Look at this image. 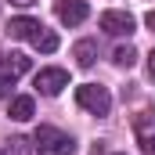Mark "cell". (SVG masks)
I'll use <instances>...</instances> for the list:
<instances>
[{
  "label": "cell",
  "mask_w": 155,
  "mask_h": 155,
  "mask_svg": "<svg viewBox=\"0 0 155 155\" xmlns=\"http://www.w3.org/2000/svg\"><path fill=\"white\" fill-rule=\"evenodd\" d=\"M36 112V105H33V97L29 94H18V97H11V108H7V116L15 119V123H25V119H33Z\"/></svg>",
  "instance_id": "obj_8"
},
{
  "label": "cell",
  "mask_w": 155,
  "mask_h": 155,
  "mask_svg": "<svg viewBox=\"0 0 155 155\" xmlns=\"http://www.w3.org/2000/svg\"><path fill=\"white\" fill-rule=\"evenodd\" d=\"M97 25H101L108 36H130V33H134V15H126V11H105V15L97 18Z\"/></svg>",
  "instance_id": "obj_5"
},
{
  "label": "cell",
  "mask_w": 155,
  "mask_h": 155,
  "mask_svg": "<svg viewBox=\"0 0 155 155\" xmlns=\"http://www.w3.org/2000/svg\"><path fill=\"white\" fill-rule=\"evenodd\" d=\"M4 72L11 79L22 76V72H29V58H25V54H7V58H4Z\"/></svg>",
  "instance_id": "obj_11"
},
{
  "label": "cell",
  "mask_w": 155,
  "mask_h": 155,
  "mask_svg": "<svg viewBox=\"0 0 155 155\" xmlns=\"http://www.w3.org/2000/svg\"><path fill=\"white\" fill-rule=\"evenodd\" d=\"M36 33H40L36 18H25V15H22V18H11V22H7V36L11 40H33Z\"/></svg>",
  "instance_id": "obj_7"
},
{
  "label": "cell",
  "mask_w": 155,
  "mask_h": 155,
  "mask_svg": "<svg viewBox=\"0 0 155 155\" xmlns=\"http://www.w3.org/2000/svg\"><path fill=\"white\" fill-rule=\"evenodd\" d=\"M54 15H58L61 25H79V22H87L90 7H87V0H58L54 4Z\"/></svg>",
  "instance_id": "obj_6"
},
{
  "label": "cell",
  "mask_w": 155,
  "mask_h": 155,
  "mask_svg": "<svg viewBox=\"0 0 155 155\" xmlns=\"http://www.w3.org/2000/svg\"><path fill=\"white\" fill-rule=\"evenodd\" d=\"M11 87H15V79L7 76V72H0V97H7V94H11Z\"/></svg>",
  "instance_id": "obj_14"
},
{
  "label": "cell",
  "mask_w": 155,
  "mask_h": 155,
  "mask_svg": "<svg viewBox=\"0 0 155 155\" xmlns=\"http://www.w3.org/2000/svg\"><path fill=\"white\" fill-rule=\"evenodd\" d=\"M11 4H18V7H29V4H36V0H11Z\"/></svg>",
  "instance_id": "obj_17"
},
{
  "label": "cell",
  "mask_w": 155,
  "mask_h": 155,
  "mask_svg": "<svg viewBox=\"0 0 155 155\" xmlns=\"http://www.w3.org/2000/svg\"><path fill=\"white\" fill-rule=\"evenodd\" d=\"M25 144H29L25 137H15V141L7 144V155H29V148H25Z\"/></svg>",
  "instance_id": "obj_13"
},
{
  "label": "cell",
  "mask_w": 155,
  "mask_h": 155,
  "mask_svg": "<svg viewBox=\"0 0 155 155\" xmlns=\"http://www.w3.org/2000/svg\"><path fill=\"white\" fill-rule=\"evenodd\" d=\"M144 22H148V29L155 33V11H148V18H144Z\"/></svg>",
  "instance_id": "obj_16"
},
{
  "label": "cell",
  "mask_w": 155,
  "mask_h": 155,
  "mask_svg": "<svg viewBox=\"0 0 155 155\" xmlns=\"http://www.w3.org/2000/svg\"><path fill=\"white\" fill-rule=\"evenodd\" d=\"M29 43H33L36 51H43V54H54V51H58V36H54L51 29H43V25H40V33L29 40Z\"/></svg>",
  "instance_id": "obj_10"
},
{
  "label": "cell",
  "mask_w": 155,
  "mask_h": 155,
  "mask_svg": "<svg viewBox=\"0 0 155 155\" xmlns=\"http://www.w3.org/2000/svg\"><path fill=\"white\" fill-rule=\"evenodd\" d=\"M112 61H116L119 69H134V61H137V51H134L130 43H123V47H116V54H112Z\"/></svg>",
  "instance_id": "obj_12"
},
{
  "label": "cell",
  "mask_w": 155,
  "mask_h": 155,
  "mask_svg": "<svg viewBox=\"0 0 155 155\" xmlns=\"http://www.w3.org/2000/svg\"><path fill=\"white\" fill-rule=\"evenodd\" d=\"M76 105L87 108L90 116H108L112 112V94H108V87L83 83V87H76Z\"/></svg>",
  "instance_id": "obj_2"
},
{
  "label": "cell",
  "mask_w": 155,
  "mask_h": 155,
  "mask_svg": "<svg viewBox=\"0 0 155 155\" xmlns=\"http://www.w3.org/2000/svg\"><path fill=\"white\" fill-rule=\"evenodd\" d=\"M33 87H36L43 97H54V94H61L69 87V72L65 69H40L36 76H33Z\"/></svg>",
  "instance_id": "obj_3"
},
{
  "label": "cell",
  "mask_w": 155,
  "mask_h": 155,
  "mask_svg": "<svg viewBox=\"0 0 155 155\" xmlns=\"http://www.w3.org/2000/svg\"><path fill=\"white\" fill-rule=\"evenodd\" d=\"M33 152H40V155H72L76 152V141L69 134L54 130V126H40L33 134Z\"/></svg>",
  "instance_id": "obj_1"
},
{
  "label": "cell",
  "mask_w": 155,
  "mask_h": 155,
  "mask_svg": "<svg viewBox=\"0 0 155 155\" xmlns=\"http://www.w3.org/2000/svg\"><path fill=\"white\" fill-rule=\"evenodd\" d=\"M134 134H137V144L144 155H155V112H137L134 116Z\"/></svg>",
  "instance_id": "obj_4"
},
{
  "label": "cell",
  "mask_w": 155,
  "mask_h": 155,
  "mask_svg": "<svg viewBox=\"0 0 155 155\" xmlns=\"http://www.w3.org/2000/svg\"><path fill=\"white\" fill-rule=\"evenodd\" d=\"M72 58H76L79 69H90V65L97 61V43H94V40H79L76 47H72Z\"/></svg>",
  "instance_id": "obj_9"
},
{
  "label": "cell",
  "mask_w": 155,
  "mask_h": 155,
  "mask_svg": "<svg viewBox=\"0 0 155 155\" xmlns=\"http://www.w3.org/2000/svg\"><path fill=\"white\" fill-rule=\"evenodd\" d=\"M148 72H152V79H155V51L148 54Z\"/></svg>",
  "instance_id": "obj_15"
}]
</instances>
